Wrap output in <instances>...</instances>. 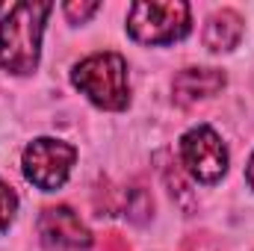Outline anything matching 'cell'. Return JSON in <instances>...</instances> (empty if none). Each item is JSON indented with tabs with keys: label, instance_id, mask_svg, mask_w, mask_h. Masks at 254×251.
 <instances>
[{
	"label": "cell",
	"instance_id": "obj_1",
	"mask_svg": "<svg viewBox=\"0 0 254 251\" xmlns=\"http://www.w3.org/2000/svg\"><path fill=\"white\" fill-rule=\"evenodd\" d=\"M51 3L45 0H21L0 21V65L9 74H33L39 68L42 33L51 15Z\"/></svg>",
	"mask_w": 254,
	"mask_h": 251
},
{
	"label": "cell",
	"instance_id": "obj_2",
	"mask_svg": "<svg viewBox=\"0 0 254 251\" xmlns=\"http://www.w3.org/2000/svg\"><path fill=\"white\" fill-rule=\"evenodd\" d=\"M71 83L101 110H125L130 104V86H127V63L125 57L104 51L92 54L83 63L74 65Z\"/></svg>",
	"mask_w": 254,
	"mask_h": 251
},
{
	"label": "cell",
	"instance_id": "obj_3",
	"mask_svg": "<svg viewBox=\"0 0 254 251\" xmlns=\"http://www.w3.org/2000/svg\"><path fill=\"white\" fill-rule=\"evenodd\" d=\"M190 6L184 0L169 3H133L127 12V30L142 45H169L190 33Z\"/></svg>",
	"mask_w": 254,
	"mask_h": 251
},
{
	"label": "cell",
	"instance_id": "obj_4",
	"mask_svg": "<svg viewBox=\"0 0 254 251\" xmlns=\"http://www.w3.org/2000/svg\"><path fill=\"white\" fill-rule=\"evenodd\" d=\"M74 160H77V148L74 145L60 142V139H48V136L36 139L24 151V178L33 187L54 192V189H60L68 181Z\"/></svg>",
	"mask_w": 254,
	"mask_h": 251
},
{
	"label": "cell",
	"instance_id": "obj_5",
	"mask_svg": "<svg viewBox=\"0 0 254 251\" xmlns=\"http://www.w3.org/2000/svg\"><path fill=\"white\" fill-rule=\"evenodd\" d=\"M181 160L195 181L201 184H216L228 172V151L213 127L201 125L192 127L181 139Z\"/></svg>",
	"mask_w": 254,
	"mask_h": 251
},
{
	"label": "cell",
	"instance_id": "obj_6",
	"mask_svg": "<svg viewBox=\"0 0 254 251\" xmlns=\"http://www.w3.org/2000/svg\"><path fill=\"white\" fill-rule=\"evenodd\" d=\"M39 234L48 246L54 249H71V251H83L92 249V234L89 228L80 222V216L71 210V207H45L42 216H39Z\"/></svg>",
	"mask_w": 254,
	"mask_h": 251
},
{
	"label": "cell",
	"instance_id": "obj_7",
	"mask_svg": "<svg viewBox=\"0 0 254 251\" xmlns=\"http://www.w3.org/2000/svg\"><path fill=\"white\" fill-rule=\"evenodd\" d=\"M222 86H225V74L219 68H184L175 77L172 92H175V104L192 107L204 98H213Z\"/></svg>",
	"mask_w": 254,
	"mask_h": 251
},
{
	"label": "cell",
	"instance_id": "obj_8",
	"mask_svg": "<svg viewBox=\"0 0 254 251\" xmlns=\"http://www.w3.org/2000/svg\"><path fill=\"white\" fill-rule=\"evenodd\" d=\"M243 36V18L234 9H222L207 21L204 30V45L210 51H231Z\"/></svg>",
	"mask_w": 254,
	"mask_h": 251
},
{
	"label": "cell",
	"instance_id": "obj_9",
	"mask_svg": "<svg viewBox=\"0 0 254 251\" xmlns=\"http://www.w3.org/2000/svg\"><path fill=\"white\" fill-rule=\"evenodd\" d=\"M15 213H18V195L0 181V231L9 228V222L15 219Z\"/></svg>",
	"mask_w": 254,
	"mask_h": 251
},
{
	"label": "cell",
	"instance_id": "obj_10",
	"mask_svg": "<svg viewBox=\"0 0 254 251\" xmlns=\"http://www.w3.org/2000/svg\"><path fill=\"white\" fill-rule=\"evenodd\" d=\"M98 12V3L95 0H89V3H65V15H68V21L71 24H83V21H89L92 15Z\"/></svg>",
	"mask_w": 254,
	"mask_h": 251
},
{
	"label": "cell",
	"instance_id": "obj_11",
	"mask_svg": "<svg viewBox=\"0 0 254 251\" xmlns=\"http://www.w3.org/2000/svg\"><path fill=\"white\" fill-rule=\"evenodd\" d=\"M101 251H130L127 240L122 234H104L101 237Z\"/></svg>",
	"mask_w": 254,
	"mask_h": 251
},
{
	"label": "cell",
	"instance_id": "obj_12",
	"mask_svg": "<svg viewBox=\"0 0 254 251\" xmlns=\"http://www.w3.org/2000/svg\"><path fill=\"white\" fill-rule=\"evenodd\" d=\"M249 187L254 189V154H252V160H249Z\"/></svg>",
	"mask_w": 254,
	"mask_h": 251
}]
</instances>
